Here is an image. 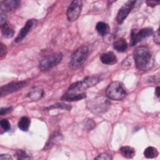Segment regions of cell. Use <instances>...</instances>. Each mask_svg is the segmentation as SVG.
<instances>
[{
  "label": "cell",
  "instance_id": "obj_1",
  "mask_svg": "<svg viewBox=\"0 0 160 160\" xmlns=\"http://www.w3.org/2000/svg\"><path fill=\"white\" fill-rule=\"evenodd\" d=\"M133 57L136 67L140 71H147L153 64L152 53L147 46L137 47L133 52Z\"/></svg>",
  "mask_w": 160,
  "mask_h": 160
},
{
  "label": "cell",
  "instance_id": "obj_2",
  "mask_svg": "<svg viewBox=\"0 0 160 160\" xmlns=\"http://www.w3.org/2000/svg\"><path fill=\"white\" fill-rule=\"evenodd\" d=\"M102 78L101 75H94L91 76H86L82 80L78 81L72 84L67 92L73 93L82 92L84 90L95 86L99 82L102 81Z\"/></svg>",
  "mask_w": 160,
  "mask_h": 160
},
{
  "label": "cell",
  "instance_id": "obj_3",
  "mask_svg": "<svg viewBox=\"0 0 160 160\" xmlns=\"http://www.w3.org/2000/svg\"><path fill=\"white\" fill-rule=\"evenodd\" d=\"M111 106L110 101L104 96H99L89 100L87 102V108L92 113L101 115L109 110Z\"/></svg>",
  "mask_w": 160,
  "mask_h": 160
},
{
  "label": "cell",
  "instance_id": "obj_4",
  "mask_svg": "<svg viewBox=\"0 0 160 160\" xmlns=\"http://www.w3.org/2000/svg\"><path fill=\"white\" fill-rule=\"evenodd\" d=\"M106 94L108 98L112 100L119 101L125 98L127 92L125 87L121 82L113 81L107 87Z\"/></svg>",
  "mask_w": 160,
  "mask_h": 160
},
{
  "label": "cell",
  "instance_id": "obj_5",
  "mask_svg": "<svg viewBox=\"0 0 160 160\" xmlns=\"http://www.w3.org/2000/svg\"><path fill=\"white\" fill-rule=\"evenodd\" d=\"M89 49L87 46L79 47L72 53L69 61V66L72 68H78L86 60L88 56Z\"/></svg>",
  "mask_w": 160,
  "mask_h": 160
},
{
  "label": "cell",
  "instance_id": "obj_6",
  "mask_svg": "<svg viewBox=\"0 0 160 160\" xmlns=\"http://www.w3.org/2000/svg\"><path fill=\"white\" fill-rule=\"evenodd\" d=\"M62 59L61 52H56L45 56L39 62V68L41 71H48L58 65Z\"/></svg>",
  "mask_w": 160,
  "mask_h": 160
},
{
  "label": "cell",
  "instance_id": "obj_7",
  "mask_svg": "<svg viewBox=\"0 0 160 160\" xmlns=\"http://www.w3.org/2000/svg\"><path fill=\"white\" fill-rule=\"evenodd\" d=\"M153 30L150 28H146L141 29H132L130 35V44L133 46L144 39L151 36Z\"/></svg>",
  "mask_w": 160,
  "mask_h": 160
},
{
  "label": "cell",
  "instance_id": "obj_8",
  "mask_svg": "<svg viewBox=\"0 0 160 160\" xmlns=\"http://www.w3.org/2000/svg\"><path fill=\"white\" fill-rule=\"evenodd\" d=\"M82 7V2L80 0L72 1L67 10V18L69 21H76L79 16Z\"/></svg>",
  "mask_w": 160,
  "mask_h": 160
},
{
  "label": "cell",
  "instance_id": "obj_9",
  "mask_svg": "<svg viewBox=\"0 0 160 160\" xmlns=\"http://www.w3.org/2000/svg\"><path fill=\"white\" fill-rule=\"evenodd\" d=\"M136 2V1H128L121 7L116 17V21L118 24H122L123 22L129 12L134 8Z\"/></svg>",
  "mask_w": 160,
  "mask_h": 160
},
{
  "label": "cell",
  "instance_id": "obj_10",
  "mask_svg": "<svg viewBox=\"0 0 160 160\" xmlns=\"http://www.w3.org/2000/svg\"><path fill=\"white\" fill-rule=\"evenodd\" d=\"M26 81H17V82H11L8 83L6 85L2 86L1 88V96L2 97L3 96H6L8 94H11L15 91H17L27 84Z\"/></svg>",
  "mask_w": 160,
  "mask_h": 160
},
{
  "label": "cell",
  "instance_id": "obj_11",
  "mask_svg": "<svg viewBox=\"0 0 160 160\" xmlns=\"http://www.w3.org/2000/svg\"><path fill=\"white\" fill-rule=\"evenodd\" d=\"M20 4L21 1L17 0L2 1L0 2L1 9L4 11H12L16 9Z\"/></svg>",
  "mask_w": 160,
  "mask_h": 160
},
{
  "label": "cell",
  "instance_id": "obj_12",
  "mask_svg": "<svg viewBox=\"0 0 160 160\" xmlns=\"http://www.w3.org/2000/svg\"><path fill=\"white\" fill-rule=\"evenodd\" d=\"M86 97V94L84 92L80 93H73L66 92L62 97L61 99L65 101H77L82 99Z\"/></svg>",
  "mask_w": 160,
  "mask_h": 160
},
{
  "label": "cell",
  "instance_id": "obj_13",
  "mask_svg": "<svg viewBox=\"0 0 160 160\" xmlns=\"http://www.w3.org/2000/svg\"><path fill=\"white\" fill-rule=\"evenodd\" d=\"M100 60L103 64L108 65L114 64L118 61V59L116 55L111 51L102 54L100 56Z\"/></svg>",
  "mask_w": 160,
  "mask_h": 160
},
{
  "label": "cell",
  "instance_id": "obj_14",
  "mask_svg": "<svg viewBox=\"0 0 160 160\" xmlns=\"http://www.w3.org/2000/svg\"><path fill=\"white\" fill-rule=\"evenodd\" d=\"M33 25V22L32 20H28L26 24H24V27L20 30L19 32L18 33L17 37L16 38L14 42H21L27 35V34L29 32V30L32 28Z\"/></svg>",
  "mask_w": 160,
  "mask_h": 160
},
{
  "label": "cell",
  "instance_id": "obj_15",
  "mask_svg": "<svg viewBox=\"0 0 160 160\" xmlns=\"http://www.w3.org/2000/svg\"><path fill=\"white\" fill-rule=\"evenodd\" d=\"M44 95V92L41 88H35L32 89L27 95L33 101H38L41 99Z\"/></svg>",
  "mask_w": 160,
  "mask_h": 160
},
{
  "label": "cell",
  "instance_id": "obj_16",
  "mask_svg": "<svg viewBox=\"0 0 160 160\" xmlns=\"http://www.w3.org/2000/svg\"><path fill=\"white\" fill-rule=\"evenodd\" d=\"M119 152L124 158L127 159H132L136 154L135 149L132 147L128 146L121 147L119 149Z\"/></svg>",
  "mask_w": 160,
  "mask_h": 160
},
{
  "label": "cell",
  "instance_id": "obj_17",
  "mask_svg": "<svg viewBox=\"0 0 160 160\" xmlns=\"http://www.w3.org/2000/svg\"><path fill=\"white\" fill-rule=\"evenodd\" d=\"M96 29L98 33L101 36L107 35L110 31V28L109 25L104 22H98L96 24Z\"/></svg>",
  "mask_w": 160,
  "mask_h": 160
},
{
  "label": "cell",
  "instance_id": "obj_18",
  "mask_svg": "<svg viewBox=\"0 0 160 160\" xmlns=\"http://www.w3.org/2000/svg\"><path fill=\"white\" fill-rule=\"evenodd\" d=\"M61 139V134L59 132H54L49 138V139L47 142L44 148L48 149L54 146Z\"/></svg>",
  "mask_w": 160,
  "mask_h": 160
},
{
  "label": "cell",
  "instance_id": "obj_19",
  "mask_svg": "<svg viewBox=\"0 0 160 160\" xmlns=\"http://www.w3.org/2000/svg\"><path fill=\"white\" fill-rule=\"evenodd\" d=\"M113 48L116 51L118 52H124L128 48V43L126 39L120 38L114 42Z\"/></svg>",
  "mask_w": 160,
  "mask_h": 160
},
{
  "label": "cell",
  "instance_id": "obj_20",
  "mask_svg": "<svg viewBox=\"0 0 160 160\" xmlns=\"http://www.w3.org/2000/svg\"><path fill=\"white\" fill-rule=\"evenodd\" d=\"M31 121L29 118L26 116H22L20 118L18 122V128L22 131H27L29 129Z\"/></svg>",
  "mask_w": 160,
  "mask_h": 160
},
{
  "label": "cell",
  "instance_id": "obj_21",
  "mask_svg": "<svg viewBox=\"0 0 160 160\" xmlns=\"http://www.w3.org/2000/svg\"><path fill=\"white\" fill-rule=\"evenodd\" d=\"M158 151L157 149L152 146H149L146 148L144 151V156L148 159H152L158 156Z\"/></svg>",
  "mask_w": 160,
  "mask_h": 160
},
{
  "label": "cell",
  "instance_id": "obj_22",
  "mask_svg": "<svg viewBox=\"0 0 160 160\" xmlns=\"http://www.w3.org/2000/svg\"><path fill=\"white\" fill-rule=\"evenodd\" d=\"M1 29L2 34L3 36L6 38H9L13 36L14 31L12 28H11L7 22H5L1 24Z\"/></svg>",
  "mask_w": 160,
  "mask_h": 160
},
{
  "label": "cell",
  "instance_id": "obj_23",
  "mask_svg": "<svg viewBox=\"0 0 160 160\" xmlns=\"http://www.w3.org/2000/svg\"><path fill=\"white\" fill-rule=\"evenodd\" d=\"M54 108L62 109H66V110H68V111H71L72 107H71V106H70L69 104H64V103H61V102H58V103H56L54 104L51 105V106L46 108L45 109L50 110V109H54Z\"/></svg>",
  "mask_w": 160,
  "mask_h": 160
},
{
  "label": "cell",
  "instance_id": "obj_24",
  "mask_svg": "<svg viewBox=\"0 0 160 160\" xmlns=\"http://www.w3.org/2000/svg\"><path fill=\"white\" fill-rule=\"evenodd\" d=\"M14 156L17 159H28L31 158L30 156L26 151L22 149H19L16 151Z\"/></svg>",
  "mask_w": 160,
  "mask_h": 160
},
{
  "label": "cell",
  "instance_id": "obj_25",
  "mask_svg": "<svg viewBox=\"0 0 160 160\" xmlns=\"http://www.w3.org/2000/svg\"><path fill=\"white\" fill-rule=\"evenodd\" d=\"M1 127L4 129L5 132L8 131L11 129V124L9 121L6 119H3L0 122Z\"/></svg>",
  "mask_w": 160,
  "mask_h": 160
},
{
  "label": "cell",
  "instance_id": "obj_26",
  "mask_svg": "<svg viewBox=\"0 0 160 160\" xmlns=\"http://www.w3.org/2000/svg\"><path fill=\"white\" fill-rule=\"evenodd\" d=\"M84 126L88 130L92 129L95 126V122L91 119H88L84 121Z\"/></svg>",
  "mask_w": 160,
  "mask_h": 160
},
{
  "label": "cell",
  "instance_id": "obj_27",
  "mask_svg": "<svg viewBox=\"0 0 160 160\" xmlns=\"http://www.w3.org/2000/svg\"><path fill=\"white\" fill-rule=\"evenodd\" d=\"M112 159V158L111 157V156L107 153L101 154L94 158V159H98V160H111Z\"/></svg>",
  "mask_w": 160,
  "mask_h": 160
},
{
  "label": "cell",
  "instance_id": "obj_28",
  "mask_svg": "<svg viewBox=\"0 0 160 160\" xmlns=\"http://www.w3.org/2000/svg\"><path fill=\"white\" fill-rule=\"evenodd\" d=\"M12 111V107H8V108H2L0 110V115L3 116L4 114H6L8 113L11 112Z\"/></svg>",
  "mask_w": 160,
  "mask_h": 160
},
{
  "label": "cell",
  "instance_id": "obj_29",
  "mask_svg": "<svg viewBox=\"0 0 160 160\" xmlns=\"http://www.w3.org/2000/svg\"><path fill=\"white\" fill-rule=\"evenodd\" d=\"M154 39V42L157 44H159V42H160V35H159V29H158V30L155 32Z\"/></svg>",
  "mask_w": 160,
  "mask_h": 160
},
{
  "label": "cell",
  "instance_id": "obj_30",
  "mask_svg": "<svg viewBox=\"0 0 160 160\" xmlns=\"http://www.w3.org/2000/svg\"><path fill=\"white\" fill-rule=\"evenodd\" d=\"M0 55H1V58H2V56L6 54V46L3 44V43H1V46H0Z\"/></svg>",
  "mask_w": 160,
  "mask_h": 160
},
{
  "label": "cell",
  "instance_id": "obj_31",
  "mask_svg": "<svg viewBox=\"0 0 160 160\" xmlns=\"http://www.w3.org/2000/svg\"><path fill=\"white\" fill-rule=\"evenodd\" d=\"M0 159L1 160H12V157L8 154H2L0 156Z\"/></svg>",
  "mask_w": 160,
  "mask_h": 160
},
{
  "label": "cell",
  "instance_id": "obj_32",
  "mask_svg": "<svg viewBox=\"0 0 160 160\" xmlns=\"http://www.w3.org/2000/svg\"><path fill=\"white\" fill-rule=\"evenodd\" d=\"M146 4L148 6H151V7H154L158 4H159V1H146Z\"/></svg>",
  "mask_w": 160,
  "mask_h": 160
},
{
  "label": "cell",
  "instance_id": "obj_33",
  "mask_svg": "<svg viewBox=\"0 0 160 160\" xmlns=\"http://www.w3.org/2000/svg\"><path fill=\"white\" fill-rule=\"evenodd\" d=\"M159 87L158 86V87H157L156 88V90H155V94H156V96L158 97V98H159Z\"/></svg>",
  "mask_w": 160,
  "mask_h": 160
}]
</instances>
